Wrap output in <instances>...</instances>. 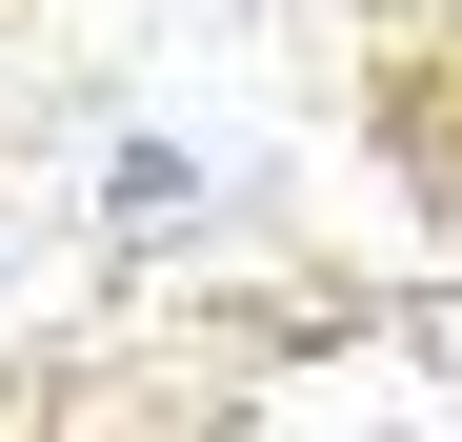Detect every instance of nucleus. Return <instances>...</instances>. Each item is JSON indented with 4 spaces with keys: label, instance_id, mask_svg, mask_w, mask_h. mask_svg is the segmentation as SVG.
Returning <instances> with one entry per match:
<instances>
[{
    "label": "nucleus",
    "instance_id": "nucleus-1",
    "mask_svg": "<svg viewBox=\"0 0 462 442\" xmlns=\"http://www.w3.org/2000/svg\"><path fill=\"white\" fill-rule=\"evenodd\" d=\"M181 221H201V161L181 141H121L101 161V242H181Z\"/></svg>",
    "mask_w": 462,
    "mask_h": 442
}]
</instances>
